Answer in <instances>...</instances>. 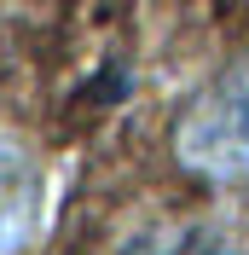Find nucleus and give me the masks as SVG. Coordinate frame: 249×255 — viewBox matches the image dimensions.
I'll list each match as a JSON object with an SVG mask.
<instances>
[{
    "mask_svg": "<svg viewBox=\"0 0 249 255\" xmlns=\"http://www.w3.org/2000/svg\"><path fill=\"white\" fill-rule=\"evenodd\" d=\"M174 151L203 180H249V64L220 76L191 105Z\"/></svg>",
    "mask_w": 249,
    "mask_h": 255,
    "instance_id": "f257e3e1",
    "label": "nucleus"
},
{
    "mask_svg": "<svg viewBox=\"0 0 249 255\" xmlns=\"http://www.w3.org/2000/svg\"><path fill=\"white\" fill-rule=\"evenodd\" d=\"M41 226V168L29 145L0 133V255H29Z\"/></svg>",
    "mask_w": 249,
    "mask_h": 255,
    "instance_id": "f03ea898",
    "label": "nucleus"
},
{
    "mask_svg": "<svg viewBox=\"0 0 249 255\" xmlns=\"http://www.w3.org/2000/svg\"><path fill=\"white\" fill-rule=\"evenodd\" d=\"M122 255H244V250L209 221H174V226H156V232L133 238Z\"/></svg>",
    "mask_w": 249,
    "mask_h": 255,
    "instance_id": "7ed1b4c3",
    "label": "nucleus"
}]
</instances>
